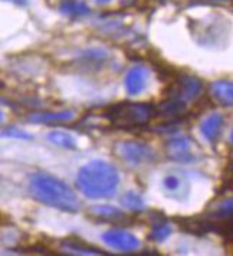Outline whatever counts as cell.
Returning <instances> with one entry per match:
<instances>
[{"label": "cell", "instance_id": "obj_15", "mask_svg": "<svg viewBox=\"0 0 233 256\" xmlns=\"http://www.w3.org/2000/svg\"><path fill=\"white\" fill-rule=\"evenodd\" d=\"M233 219V198L220 200L212 210V220H232Z\"/></svg>", "mask_w": 233, "mask_h": 256}, {"label": "cell", "instance_id": "obj_4", "mask_svg": "<svg viewBox=\"0 0 233 256\" xmlns=\"http://www.w3.org/2000/svg\"><path fill=\"white\" fill-rule=\"evenodd\" d=\"M154 116V108L141 102H124L110 106L105 116L118 128H136L146 126Z\"/></svg>", "mask_w": 233, "mask_h": 256}, {"label": "cell", "instance_id": "obj_3", "mask_svg": "<svg viewBox=\"0 0 233 256\" xmlns=\"http://www.w3.org/2000/svg\"><path fill=\"white\" fill-rule=\"evenodd\" d=\"M202 92V81L193 75H182L172 90L168 98L162 102L158 111L164 116H178L194 102Z\"/></svg>", "mask_w": 233, "mask_h": 256}, {"label": "cell", "instance_id": "obj_17", "mask_svg": "<svg viewBox=\"0 0 233 256\" xmlns=\"http://www.w3.org/2000/svg\"><path fill=\"white\" fill-rule=\"evenodd\" d=\"M120 203L122 208L126 209L132 210V212H141V210L146 209V202L142 200L138 193L130 190L127 193H124L121 198H120Z\"/></svg>", "mask_w": 233, "mask_h": 256}, {"label": "cell", "instance_id": "obj_12", "mask_svg": "<svg viewBox=\"0 0 233 256\" xmlns=\"http://www.w3.org/2000/svg\"><path fill=\"white\" fill-rule=\"evenodd\" d=\"M75 118L74 111H55V112H36L29 116L30 122L36 124H52V122H68Z\"/></svg>", "mask_w": 233, "mask_h": 256}, {"label": "cell", "instance_id": "obj_11", "mask_svg": "<svg viewBox=\"0 0 233 256\" xmlns=\"http://www.w3.org/2000/svg\"><path fill=\"white\" fill-rule=\"evenodd\" d=\"M222 128H223V116L218 112H214V114H210L208 118L203 120V122L200 124V132H202L204 140L210 144H213L219 138Z\"/></svg>", "mask_w": 233, "mask_h": 256}, {"label": "cell", "instance_id": "obj_6", "mask_svg": "<svg viewBox=\"0 0 233 256\" xmlns=\"http://www.w3.org/2000/svg\"><path fill=\"white\" fill-rule=\"evenodd\" d=\"M164 194L167 198H174L177 202H186L190 196V182L182 173L172 172L164 176L162 180Z\"/></svg>", "mask_w": 233, "mask_h": 256}, {"label": "cell", "instance_id": "obj_19", "mask_svg": "<svg viewBox=\"0 0 233 256\" xmlns=\"http://www.w3.org/2000/svg\"><path fill=\"white\" fill-rule=\"evenodd\" d=\"M2 136L8 137V138H16V140H32V136L29 132H26L24 130H19V128L16 127H9L6 128V130H3Z\"/></svg>", "mask_w": 233, "mask_h": 256}, {"label": "cell", "instance_id": "obj_13", "mask_svg": "<svg viewBox=\"0 0 233 256\" xmlns=\"http://www.w3.org/2000/svg\"><path fill=\"white\" fill-rule=\"evenodd\" d=\"M90 214L101 222H112V223H120L127 219V216L121 210H118L114 206H108V204L92 206L90 209Z\"/></svg>", "mask_w": 233, "mask_h": 256}, {"label": "cell", "instance_id": "obj_16", "mask_svg": "<svg viewBox=\"0 0 233 256\" xmlns=\"http://www.w3.org/2000/svg\"><path fill=\"white\" fill-rule=\"evenodd\" d=\"M46 140L54 146H58V147H62V148H68V150H74L76 147V142L74 140V137L68 132L59 131V130L49 131L46 136Z\"/></svg>", "mask_w": 233, "mask_h": 256}, {"label": "cell", "instance_id": "obj_18", "mask_svg": "<svg viewBox=\"0 0 233 256\" xmlns=\"http://www.w3.org/2000/svg\"><path fill=\"white\" fill-rule=\"evenodd\" d=\"M172 226L166 222H162L158 224H156L152 228V233H150V239L154 242H164L170 234H172Z\"/></svg>", "mask_w": 233, "mask_h": 256}, {"label": "cell", "instance_id": "obj_9", "mask_svg": "<svg viewBox=\"0 0 233 256\" xmlns=\"http://www.w3.org/2000/svg\"><path fill=\"white\" fill-rule=\"evenodd\" d=\"M148 78H150V72L146 66H142V65L132 66L127 72L126 80H124L127 92L130 95H138V94L142 92L148 84Z\"/></svg>", "mask_w": 233, "mask_h": 256}, {"label": "cell", "instance_id": "obj_23", "mask_svg": "<svg viewBox=\"0 0 233 256\" xmlns=\"http://www.w3.org/2000/svg\"><path fill=\"white\" fill-rule=\"evenodd\" d=\"M229 140H230V142L233 144V130H232V132H230V138H229Z\"/></svg>", "mask_w": 233, "mask_h": 256}, {"label": "cell", "instance_id": "obj_2", "mask_svg": "<svg viewBox=\"0 0 233 256\" xmlns=\"http://www.w3.org/2000/svg\"><path fill=\"white\" fill-rule=\"evenodd\" d=\"M29 193L39 203L66 213H76L81 206L76 194L66 183L46 173L30 176Z\"/></svg>", "mask_w": 233, "mask_h": 256}, {"label": "cell", "instance_id": "obj_20", "mask_svg": "<svg viewBox=\"0 0 233 256\" xmlns=\"http://www.w3.org/2000/svg\"><path fill=\"white\" fill-rule=\"evenodd\" d=\"M4 2H12L14 4H20V6H24L28 3V0H4Z\"/></svg>", "mask_w": 233, "mask_h": 256}, {"label": "cell", "instance_id": "obj_10", "mask_svg": "<svg viewBox=\"0 0 233 256\" xmlns=\"http://www.w3.org/2000/svg\"><path fill=\"white\" fill-rule=\"evenodd\" d=\"M212 98L223 106H233V82L220 80L210 85Z\"/></svg>", "mask_w": 233, "mask_h": 256}, {"label": "cell", "instance_id": "obj_8", "mask_svg": "<svg viewBox=\"0 0 233 256\" xmlns=\"http://www.w3.org/2000/svg\"><path fill=\"white\" fill-rule=\"evenodd\" d=\"M167 156L180 163H193L198 156L193 150V142L187 137H176L167 142Z\"/></svg>", "mask_w": 233, "mask_h": 256}, {"label": "cell", "instance_id": "obj_7", "mask_svg": "<svg viewBox=\"0 0 233 256\" xmlns=\"http://www.w3.org/2000/svg\"><path fill=\"white\" fill-rule=\"evenodd\" d=\"M101 239L104 244L120 252H132V250H137L140 246L138 239L132 233L120 230V229L106 230L101 234Z\"/></svg>", "mask_w": 233, "mask_h": 256}, {"label": "cell", "instance_id": "obj_14", "mask_svg": "<svg viewBox=\"0 0 233 256\" xmlns=\"http://www.w3.org/2000/svg\"><path fill=\"white\" fill-rule=\"evenodd\" d=\"M59 12L70 18H82L90 14V6L84 0H62L59 3Z\"/></svg>", "mask_w": 233, "mask_h": 256}, {"label": "cell", "instance_id": "obj_5", "mask_svg": "<svg viewBox=\"0 0 233 256\" xmlns=\"http://www.w3.org/2000/svg\"><path fill=\"white\" fill-rule=\"evenodd\" d=\"M118 156L131 166H142L154 160L152 150L140 141H121L116 146Z\"/></svg>", "mask_w": 233, "mask_h": 256}, {"label": "cell", "instance_id": "obj_21", "mask_svg": "<svg viewBox=\"0 0 233 256\" xmlns=\"http://www.w3.org/2000/svg\"><path fill=\"white\" fill-rule=\"evenodd\" d=\"M204 2H212V3H224L228 0H204Z\"/></svg>", "mask_w": 233, "mask_h": 256}, {"label": "cell", "instance_id": "obj_1", "mask_svg": "<svg viewBox=\"0 0 233 256\" xmlns=\"http://www.w3.org/2000/svg\"><path fill=\"white\" fill-rule=\"evenodd\" d=\"M120 184V173L114 164L92 160L82 166L76 176V187L85 198H106L114 196Z\"/></svg>", "mask_w": 233, "mask_h": 256}, {"label": "cell", "instance_id": "obj_22", "mask_svg": "<svg viewBox=\"0 0 233 256\" xmlns=\"http://www.w3.org/2000/svg\"><path fill=\"white\" fill-rule=\"evenodd\" d=\"M98 3H101V4H104V3H108V2H111V0H96Z\"/></svg>", "mask_w": 233, "mask_h": 256}]
</instances>
